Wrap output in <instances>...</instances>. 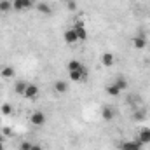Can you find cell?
<instances>
[{
    "mask_svg": "<svg viewBox=\"0 0 150 150\" xmlns=\"http://www.w3.org/2000/svg\"><path fill=\"white\" fill-rule=\"evenodd\" d=\"M37 94H38V87L35 86V84H28L26 89H25V94H23V96H25L26 100H35Z\"/></svg>",
    "mask_w": 150,
    "mask_h": 150,
    "instance_id": "5b68a950",
    "label": "cell"
},
{
    "mask_svg": "<svg viewBox=\"0 0 150 150\" xmlns=\"http://www.w3.org/2000/svg\"><path fill=\"white\" fill-rule=\"evenodd\" d=\"M86 75H87V70L82 67V68H79V70H72V72H70V79H72L74 82H80V80L86 79Z\"/></svg>",
    "mask_w": 150,
    "mask_h": 150,
    "instance_id": "8992f818",
    "label": "cell"
},
{
    "mask_svg": "<svg viewBox=\"0 0 150 150\" xmlns=\"http://www.w3.org/2000/svg\"><path fill=\"white\" fill-rule=\"evenodd\" d=\"M2 133H4L5 136H12V129H11V127H4V129H2Z\"/></svg>",
    "mask_w": 150,
    "mask_h": 150,
    "instance_id": "603a6c76",
    "label": "cell"
},
{
    "mask_svg": "<svg viewBox=\"0 0 150 150\" xmlns=\"http://www.w3.org/2000/svg\"><path fill=\"white\" fill-rule=\"evenodd\" d=\"M0 150H5V147H4V140L0 138Z\"/></svg>",
    "mask_w": 150,
    "mask_h": 150,
    "instance_id": "484cf974",
    "label": "cell"
},
{
    "mask_svg": "<svg viewBox=\"0 0 150 150\" xmlns=\"http://www.w3.org/2000/svg\"><path fill=\"white\" fill-rule=\"evenodd\" d=\"M74 30H75V33H77V37H79V40H86V38H87V32H86L84 25H80V23L75 25Z\"/></svg>",
    "mask_w": 150,
    "mask_h": 150,
    "instance_id": "8fae6325",
    "label": "cell"
},
{
    "mask_svg": "<svg viewBox=\"0 0 150 150\" xmlns=\"http://www.w3.org/2000/svg\"><path fill=\"white\" fill-rule=\"evenodd\" d=\"M138 142L142 145H149L150 143V127H142L138 133Z\"/></svg>",
    "mask_w": 150,
    "mask_h": 150,
    "instance_id": "277c9868",
    "label": "cell"
},
{
    "mask_svg": "<svg viewBox=\"0 0 150 150\" xmlns=\"http://www.w3.org/2000/svg\"><path fill=\"white\" fill-rule=\"evenodd\" d=\"M145 115H147L145 110H136V112L133 113V119H134V120H143V119H145Z\"/></svg>",
    "mask_w": 150,
    "mask_h": 150,
    "instance_id": "ffe728a7",
    "label": "cell"
},
{
    "mask_svg": "<svg viewBox=\"0 0 150 150\" xmlns=\"http://www.w3.org/2000/svg\"><path fill=\"white\" fill-rule=\"evenodd\" d=\"M63 38H65L67 44H75V42H79V37H77V33H75L74 28H68V30L63 33Z\"/></svg>",
    "mask_w": 150,
    "mask_h": 150,
    "instance_id": "52a82bcc",
    "label": "cell"
},
{
    "mask_svg": "<svg viewBox=\"0 0 150 150\" xmlns=\"http://www.w3.org/2000/svg\"><path fill=\"white\" fill-rule=\"evenodd\" d=\"M0 75H2L4 79H12V77L16 75V70H14L12 67H2V70H0Z\"/></svg>",
    "mask_w": 150,
    "mask_h": 150,
    "instance_id": "4fadbf2b",
    "label": "cell"
},
{
    "mask_svg": "<svg viewBox=\"0 0 150 150\" xmlns=\"http://www.w3.org/2000/svg\"><path fill=\"white\" fill-rule=\"evenodd\" d=\"M67 2H72V0H67Z\"/></svg>",
    "mask_w": 150,
    "mask_h": 150,
    "instance_id": "4316f807",
    "label": "cell"
},
{
    "mask_svg": "<svg viewBox=\"0 0 150 150\" xmlns=\"http://www.w3.org/2000/svg\"><path fill=\"white\" fill-rule=\"evenodd\" d=\"M54 91H56L58 94H63V93L68 91V84H67L65 80H56V82H54Z\"/></svg>",
    "mask_w": 150,
    "mask_h": 150,
    "instance_id": "30bf717a",
    "label": "cell"
},
{
    "mask_svg": "<svg viewBox=\"0 0 150 150\" xmlns=\"http://www.w3.org/2000/svg\"><path fill=\"white\" fill-rule=\"evenodd\" d=\"M37 11H38V12H42V14H47V16L52 12V11H51V7H49L45 2H40V4H37Z\"/></svg>",
    "mask_w": 150,
    "mask_h": 150,
    "instance_id": "9a60e30c",
    "label": "cell"
},
{
    "mask_svg": "<svg viewBox=\"0 0 150 150\" xmlns=\"http://www.w3.org/2000/svg\"><path fill=\"white\" fill-rule=\"evenodd\" d=\"M54 2H59V0H54Z\"/></svg>",
    "mask_w": 150,
    "mask_h": 150,
    "instance_id": "83f0119b",
    "label": "cell"
},
{
    "mask_svg": "<svg viewBox=\"0 0 150 150\" xmlns=\"http://www.w3.org/2000/svg\"><path fill=\"white\" fill-rule=\"evenodd\" d=\"M100 59H101L103 67H112L113 63H115V56H113L112 52H103Z\"/></svg>",
    "mask_w": 150,
    "mask_h": 150,
    "instance_id": "ba28073f",
    "label": "cell"
},
{
    "mask_svg": "<svg viewBox=\"0 0 150 150\" xmlns=\"http://www.w3.org/2000/svg\"><path fill=\"white\" fill-rule=\"evenodd\" d=\"M33 5V0H12V9L14 11H26Z\"/></svg>",
    "mask_w": 150,
    "mask_h": 150,
    "instance_id": "6da1fadb",
    "label": "cell"
},
{
    "mask_svg": "<svg viewBox=\"0 0 150 150\" xmlns=\"http://www.w3.org/2000/svg\"><path fill=\"white\" fill-rule=\"evenodd\" d=\"M101 117H103L105 120H112L113 117H115V110H113L112 107H103V110H101Z\"/></svg>",
    "mask_w": 150,
    "mask_h": 150,
    "instance_id": "7c38bea8",
    "label": "cell"
},
{
    "mask_svg": "<svg viewBox=\"0 0 150 150\" xmlns=\"http://www.w3.org/2000/svg\"><path fill=\"white\" fill-rule=\"evenodd\" d=\"M12 9V2L9 0H0V12H9Z\"/></svg>",
    "mask_w": 150,
    "mask_h": 150,
    "instance_id": "ac0fdd59",
    "label": "cell"
},
{
    "mask_svg": "<svg viewBox=\"0 0 150 150\" xmlns=\"http://www.w3.org/2000/svg\"><path fill=\"white\" fill-rule=\"evenodd\" d=\"M113 84L119 87V91H124V89H127V80H126L124 77H117Z\"/></svg>",
    "mask_w": 150,
    "mask_h": 150,
    "instance_id": "5bb4252c",
    "label": "cell"
},
{
    "mask_svg": "<svg viewBox=\"0 0 150 150\" xmlns=\"http://www.w3.org/2000/svg\"><path fill=\"white\" fill-rule=\"evenodd\" d=\"M0 124H2V122H0Z\"/></svg>",
    "mask_w": 150,
    "mask_h": 150,
    "instance_id": "f546056e",
    "label": "cell"
},
{
    "mask_svg": "<svg viewBox=\"0 0 150 150\" xmlns=\"http://www.w3.org/2000/svg\"><path fill=\"white\" fill-rule=\"evenodd\" d=\"M68 9H70V11H74V9H75V0L68 2Z\"/></svg>",
    "mask_w": 150,
    "mask_h": 150,
    "instance_id": "d4e9b609",
    "label": "cell"
},
{
    "mask_svg": "<svg viewBox=\"0 0 150 150\" xmlns=\"http://www.w3.org/2000/svg\"><path fill=\"white\" fill-rule=\"evenodd\" d=\"M79 68H82V63H80V61H77V59L68 61V72H72V70H79Z\"/></svg>",
    "mask_w": 150,
    "mask_h": 150,
    "instance_id": "d6986e66",
    "label": "cell"
},
{
    "mask_svg": "<svg viewBox=\"0 0 150 150\" xmlns=\"http://www.w3.org/2000/svg\"><path fill=\"white\" fill-rule=\"evenodd\" d=\"M142 143L138 140H127V142H122L120 143V150H142Z\"/></svg>",
    "mask_w": 150,
    "mask_h": 150,
    "instance_id": "3957f363",
    "label": "cell"
},
{
    "mask_svg": "<svg viewBox=\"0 0 150 150\" xmlns=\"http://www.w3.org/2000/svg\"><path fill=\"white\" fill-rule=\"evenodd\" d=\"M107 94H110V96H119V94H120V91H119V87L112 82V84H108V86H107Z\"/></svg>",
    "mask_w": 150,
    "mask_h": 150,
    "instance_id": "2e32d148",
    "label": "cell"
},
{
    "mask_svg": "<svg viewBox=\"0 0 150 150\" xmlns=\"http://www.w3.org/2000/svg\"><path fill=\"white\" fill-rule=\"evenodd\" d=\"M26 82H23V80H19V82H16V86H14V91L18 93V94H25V89H26Z\"/></svg>",
    "mask_w": 150,
    "mask_h": 150,
    "instance_id": "e0dca14e",
    "label": "cell"
},
{
    "mask_svg": "<svg viewBox=\"0 0 150 150\" xmlns=\"http://www.w3.org/2000/svg\"><path fill=\"white\" fill-rule=\"evenodd\" d=\"M32 149V143L30 142H23L21 145H19V150H30Z\"/></svg>",
    "mask_w": 150,
    "mask_h": 150,
    "instance_id": "7402d4cb",
    "label": "cell"
},
{
    "mask_svg": "<svg viewBox=\"0 0 150 150\" xmlns=\"http://www.w3.org/2000/svg\"><path fill=\"white\" fill-rule=\"evenodd\" d=\"M0 70H2V67H0Z\"/></svg>",
    "mask_w": 150,
    "mask_h": 150,
    "instance_id": "f1b7e54d",
    "label": "cell"
},
{
    "mask_svg": "<svg viewBox=\"0 0 150 150\" xmlns=\"http://www.w3.org/2000/svg\"><path fill=\"white\" fill-rule=\"evenodd\" d=\"M30 150H42V147H40L38 143H32V149Z\"/></svg>",
    "mask_w": 150,
    "mask_h": 150,
    "instance_id": "cb8c5ba5",
    "label": "cell"
},
{
    "mask_svg": "<svg viewBox=\"0 0 150 150\" xmlns=\"http://www.w3.org/2000/svg\"><path fill=\"white\" fill-rule=\"evenodd\" d=\"M30 120H32V124L33 126H44L45 124V120H47V117H45V113L44 112H33L30 115Z\"/></svg>",
    "mask_w": 150,
    "mask_h": 150,
    "instance_id": "7a4b0ae2",
    "label": "cell"
},
{
    "mask_svg": "<svg viewBox=\"0 0 150 150\" xmlns=\"http://www.w3.org/2000/svg\"><path fill=\"white\" fill-rule=\"evenodd\" d=\"M145 45H147V38L143 37V35H138V37L133 38V47L134 49H145Z\"/></svg>",
    "mask_w": 150,
    "mask_h": 150,
    "instance_id": "9c48e42d",
    "label": "cell"
},
{
    "mask_svg": "<svg viewBox=\"0 0 150 150\" xmlns=\"http://www.w3.org/2000/svg\"><path fill=\"white\" fill-rule=\"evenodd\" d=\"M0 112H2L4 115H5V117H7V115H11V113H12V107H11L9 103H5V105H2V108H0Z\"/></svg>",
    "mask_w": 150,
    "mask_h": 150,
    "instance_id": "44dd1931",
    "label": "cell"
}]
</instances>
